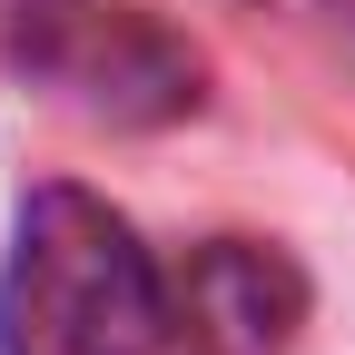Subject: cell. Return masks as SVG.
Returning <instances> with one entry per match:
<instances>
[{"instance_id": "obj_1", "label": "cell", "mask_w": 355, "mask_h": 355, "mask_svg": "<svg viewBox=\"0 0 355 355\" xmlns=\"http://www.w3.org/2000/svg\"><path fill=\"white\" fill-rule=\"evenodd\" d=\"M0 355H168V286L139 227L89 198L40 188L0 266Z\"/></svg>"}, {"instance_id": "obj_2", "label": "cell", "mask_w": 355, "mask_h": 355, "mask_svg": "<svg viewBox=\"0 0 355 355\" xmlns=\"http://www.w3.org/2000/svg\"><path fill=\"white\" fill-rule=\"evenodd\" d=\"M0 60L89 128H168L207 99V60L148 0H0Z\"/></svg>"}, {"instance_id": "obj_3", "label": "cell", "mask_w": 355, "mask_h": 355, "mask_svg": "<svg viewBox=\"0 0 355 355\" xmlns=\"http://www.w3.org/2000/svg\"><path fill=\"white\" fill-rule=\"evenodd\" d=\"M158 286L178 355H286L306 326V277L266 237H207L178 266H158Z\"/></svg>"}, {"instance_id": "obj_4", "label": "cell", "mask_w": 355, "mask_h": 355, "mask_svg": "<svg viewBox=\"0 0 355 355\" xmlns=\"http://www.w3.org/2000/svg\"><path fill=\"white\" fill-rule=\"evenodd\" d=\"M257 10H296V20H345L355 0H257Z\"/></svg>"}]
</instances>
